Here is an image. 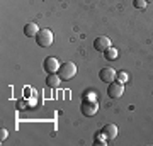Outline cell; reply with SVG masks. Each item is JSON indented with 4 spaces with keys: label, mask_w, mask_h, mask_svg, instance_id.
<instances>
[{
    "label": "cell",
    "mask_w": 153,
    "mask_h": 146,
    "mask_svg": "<svg viewBox=\"0 0 153 146\" xmlns=\"http://www.w3.org/2000/svg\"><path fill=\"white\" fill-rule=\"evenodd\" d=\"M44 71L46 73H56V71L60 70V63H58V60L56 58H53V56H48V58H44Z\"/></svg>",
    "instance_id": "5b68a950"
},
{
    "label": "cell",
    "mask_w": 153,
    "mask_h": 146,
    "mask_svg": "<svg viewBox=\"0 0 153 146\" xmlns=\"http://www.w3.org/2000/svg\"><path fill=\"white\" fill-rule=\"evenodd\" d=\"M123 93H124V83H121L117 80L111 82L109 87H107V95L111 99H119Z\"/></svg>",
    "instance_id": "3957f363"
},
{
    "label": "cell",
    "mask_w": 153,
    "mask_h": 146,
    "mask_svg": "<svg viewBox=\"0 0 153 146\" xmlns=\"http://www.w3.org/2000/svg\"><path fill=\"white\" fill-rule=\"evenodd\" d=\"M99 78H100V82H104V83H107V85H109L111 82L116 80L114 68H102V70L99 71Z\"/></svg>",
    "instance_id": "8992f818"
},
{
    "label": "cell",
    "mask_w": 153,
    "mask_h": 146,
    "mask_svg": "<svg viewBox=\"0 0 153 146\" xmlns=\"http://www.w3.org/2000/svg\"><path fill=\"white\" fill-rule=\"evenodd\" d=\"M0 134H2V139H5V138H7V131L2 129V133H0Z\"/></svg>",
    "instance_id": "9a60e30c"
},
{
    "label": "cell",
    "mask_w": 153,
    "mask_h": 146,
    "mask_svg": "<svg viewBox=\"0 0 153 146\" xmlns=\"http://www.w3.org/2000/svg\"><path fill=\"white\" fill-rule=\"evenodd\" d=\"M36 43L41 46V48H48L53 44V33L49 31V29H39L38 36H36Z\"/></svg>",
    "instance_id": "7a4b0ae2"
},
{
    "label": "cell",
    "mask_w": 153,
    "mask_h": 146,
    "mask_svg": "<svg viewBox=\"0 0 153 146\" xmlns=\"http://www.w3.org/2000/svg\"><path fill=\"white\" fill-rule=\"evenodd\" d=\"M58 75L61 76V80H71V78L76 75V66H75V63H71V61L61 63L60 70H58Z\"/></svg>",
    "instance_id": "6da1fadb"
},
{
    "label": "cell",
    "mask_w": 153,
    "mask_h": 146,
    "mask_svg": "<svg viewBox=\"0 0 153 146\" xmlns=\"http://www.w3.org/2000/svg\"><path fill=\"white\" fill-rule=\"evenodd\" d=\"M100 133H102V136H104L107 141H111V139H114L116 136H117V126L116 124H105Z\"/></svg>",
    "instance_id": "ba28073f"
},
{
    "label": "cell",
    "mask_w": 153,
    "mask_h": 146,
    "mask_svg": "<svg viewBox=\"0 0 153 146\" xmlns=\"http://www.w3.org/2000/svg\"><path fill=\"white\" fill-rule=\"evenodd\" d=\"M97 109H99V104L95 102V100H83V104H82V114L83 116L92 117V116H95Z\"/></svg>",
    "instance_id": "277c9868"
},
{
    "label": "cell",
    "mask_w": 153,
    "mask_h": 146,
    "mask_svg": "<svg viewBox=\"0 0 153 146\" xmlns=\"http://www.w3.org/2000/svg\"><path fill=\"white\" fill-rule=\"evenodd\" d=\"M39 33V27L36 22H27L26 26H24V34L27 36V38H36Z\"/></svg>",
    "instance_id": "30bf717a"
},
{
    "label": "cell",
    "mask_w": 153,
    "mask_h": 146,
    "mask_svg": "<svg viewBox=\"0 0 153 146\" xmlns=\"http://www.w3.org/2000/svg\"><path fill=\"white\" fill-rule=\"evenodd\" d=\"M116 80L121 82V83H126V82H128V73H126V71H119V73H116Z\"/></svg>",
    "instance_id": "4fadbf2b"
},
{
    "label": "cell",
    "mask_w": 153,
    "mask_h": 146,
    "mask_svg": "<svg viewBox=\"0 0 153 146\" xmlns=\"http://www.w3.org/2000/svg\"><path fill=\"white\" fill-rule=\"evenodd\" d=\"M133 5L136 7V9H140V10H145L146 5H148V2H146V0H134V2H133Z\"/></svg>",
    "instance_id": "7c38bea8"
},
{
    "label": "cell",
    "mask_w": 153,
    "mask_h": 146,
    "mask_svg": "<svg viewBox=\"0 0 153 146\" xmlns=\"http://www.w3.org/2000/svg\"><path fill=\"white\" fill-rule=\"evenodd\" d=\"M60 83H61V76L58 75V71L56 73H48V76H46V85L49 88H58Z\"/></svg>",
    "instance_id": "9c48e42d"
},
{
    "label": "cell",
    "mask_w": 153,
    "mask_h": 146,
    "mask_svg": "<svg viewBox=\"0 0 153 146\" xmlns=\"http://www.w3.org/2000/svg\"><path fill=\"white\" fill-rule=\"evenodd\" d=\"M112 46V43H111L109 38H105V36H99L95 41H94V48L97 49V51H100V53H104L107 48H111Z\"/></svg>",
    "instance_id": "52a82bcc"
},
{
    "label": "cell",
    "mask_w": 153,
    "mask_h": 146,
    "mask_svg": "<svg viewBox=\"0 0 153 146\" xmlns=\"http://www.w3.org/2000/svg\"><path fill=\"white\" fill-rule=\"evenodd\" d=\"M104 56H105V60H109V61H112V60H117V56H119V53H117V49L116 48H107L104 51Z\"/></svg>",
    "instance_id": "8fae6325"
},
{
    "label": "cell",
    "mask_w": 153,
    "mask_h": 146,
    "mask_svg": "<svg viewBox=\"0 0 153 146\" xmlns=\"http://www.w3.org/2000/svg\"><path fill=\"white\" fill-rule=\"evenodd\" d=\"M146 2H148V4H150V2H153V0H146Z\"/></svg>",
    "instance_id": "2e32d148"
},
{
    "label": "cell",
    "mask_w": 153,
    "mask_h": 146,
    "mask_svg": "<svg viewBox=\"0 0 153 146\" xmlns=\"http://www.w3.org/2000/svg\"><path fill=\"white\" fill-rule=\"evenodd\" d=\"M26 107H27V102H26V100H19V102H17V109H19V110H26Z\"/></svg>",
    "instance_id": "5bb4252c"
}]
</instances>
